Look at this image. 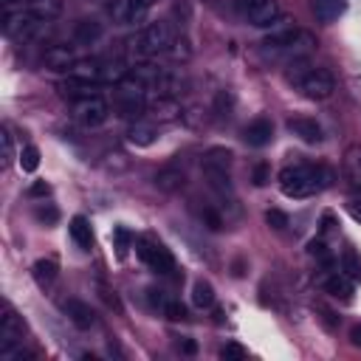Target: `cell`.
I'll return each instance as SVG.
<instances>
[{"mask_svg":"<svg viewBox=\"0 0 361 361\" xmlns=\"http://www.w3.org/2000/svg\"><path fill=\"white\" fill-rule=\"evenodd\" d=\"M288 127H290V133L299 135L305 144H319V141H322V127H319L313 118L296 116V118H288Z\"/></svg>","mask_w":361,"mask_h":361,"instance_id":"e0dca14e","label":"cell"},{"mask_svg":"<svg viewBox=\"0 0 361 361\" xmlns=\"http://www.w3.org/2000/svg\"><path fill=\"white\" fill-rule=\"evenodd\" d=\"M172 42H175V37H172V28L166 23H149L138 37V51L141 54H161V51H169Z\"/></svg>","mask_w":361,"mask_h":361,"instance_id":"ba28073f","label":"cell"},{"mask_svg":"<svg viewBox=\"0 0 361 361\" xmlns=\"http://www.w3.org/2000/svg\"><path fill=\"white\" fill-rule=\"evenodd\" d=\"M296 85H299L302 96H305V99H313V102H324V99H330L333 90H336V79H333V73L324 71V68H310V71H305V73L296 79Z\"/></svg>","mask_w":361,"mask_h":361,"instance_id":"277c9868","label":"cell"},{"mask_svg":"<svg viewBox=\"0 0 361 361\" xmlns=\"http://www.w3.org/2000/svg\"><path fill=\"white\" fill-rule=\"evenodd\" d=\"M104 37V25L96 17H85L73 25V42L76 45H96Z\"/></svg>","mask_w":361,"mask_h":361,"instance_id":"4fadbf2b","label":"cell"},{"mask_svg":"<svg viewBox=\"0 0 361 361\" xmlns=\"http://www.w3.org/2000/svg\"><path fill=\"white\" fill-rule=\"evenodd\" d=\"M68 231H71L73 243H76L82 251H90V248H93V228H90V223H87L82 214H76V217L71 220Z\"/></svg>","mask_w":361,"mask_h":361,"instance_id":"ffe728a7","label":"cell"},{"mask_svg":"<svg viewBox=\"0 0 361 361\" xmlns=\"http://www.w3.org/2000/svg\"><path fill=\"white\" fill-rule=\"evenodd\" d=\"M135 251H138V257L155 271V274H172L175 271V259H172V254H169V248L164 245V243H155V240H138L135 243Z\"/></svg>","mask_w":361,"mask_h":361,"instance_id":"8992f818","label":"cell"},{"mask_svg":"<svg viewBox=\"0 0 361 361\" xmlns=\"http://www.w3.org/2000/svg\"><path fill=\"white\" fill-rule=\"evenodd\" d=\"M254 183L257 186H265L268 183V164H257L254 166Z\"/></svg>","mask_w":361,"mask_h":361,"instance_id":"d6a6232c","label":"cell"},{"mask_svg":"<svg viewBox=\"0 0 361 361\" xmlns=\"http://www.w3.org/2000/svg\"><path fill=\"white\" fill-rule=\"evenodd\" d=\"M307 254H310V257H316V259H322V262H330V251H327V245H324L322 240H310Z\"/></svg>","mask_w":361,"mask_h":361,"instance_id":"f546056e","label":"cell"},{"mask_svg":"<svg viewBox=\"0 0 361 361\" xmlns=\"http://www.w3.org/2000/svg\"><path fill=\"white\" fill-rule=\"evenodd\" d=\"M62 307H65L68 319H71L79 330H87V327L96 324V313H93V307H90L87 302H82V299H68Z\"/></svg>","mask_w":361,"mask_h":361,"instance_id":"5bb4252c","label":"cell"},{"mask_svg":"<svg viewBox=\"0 0 361 361\" xmlns=\"http://www.w3.org/2000/svg\"><path fill=\"white\" fill-rule=\"evenodd\" d=\"M42 25H45V20H42L37 11H31L28 6H23V8H8V11H6V20H3L6 34L14 37V39H31Z\"/></svg>","mask_w":361,"mask_h":361,"instance_id":"3957f363","label":"cell"},{"mask_svg":"<svg viewBox=\"0 0 361 361\" xmlns=\"http://www.w3.org/2000/svg\"><path fill=\"white\" fill-rule=\"evenodd\" d=\"M31 274H34V282H37L39 288H51V285H54V279H56V274H59V265H56V259L42 257V259H37V262H34Z\"/></svg>","mask_w":361,"mask_h":361,"instance_id":"44dd1931","label":"cell"},{"mask_svg":"<svg viewBox=\"0 0 361 361\" xmlns=\"http://www.w3.org/2000/svg\"><path fill=\"white\" fill-rule=\"evenodd\" d=\"M31 195H48V186L45 183H34L31 186Z\"/></svg>","mask_w":361,"mask_h":361,"instance_id":"74e56055","label":"cell"},{"mask_svg":"<svg viewBox=\"0 0 361 361\" xmlns=\"http://www.w3.org/2000/svg\"><path fill=\"white\" fill-rule=\"evenodd\" d=\"M180 350L192 355V353H195V341H180Z\"/></svg>","mask_w":361,"mask_h":361,"instance_id":"f35d334b","label":"cell"},{"mask_svg":"<svg viewBox=\"0 0 361 361\" xmlns=\"http://www.w3.org/2000/svg\"><path fill=\"white\" fill-rule=\"evenodd\" d=\"M34 214H37V220H42V223H48V226H51V223H56V217H59V212H56L51 203L37 206V212H34Z\"/></svg>","mask_w":361,"mask_h":361,"instance_id":"4dcf8cb0","label":"cell"},{"mask_svg":"<svg viewBox=\"0 0 361 361\" xmlns=\"http://www.w3.org/2000/svg\"><path fill=\"white\" fill-rule=\"evenodd\" d=\"M183 183H186V172H183L178 164H166V166H161V169L155 172V186H158L161 192H166V195L183 189Z\"/></svg>","mask_w":361,"mask_h":361,"instance_id":"7c38bea8","label":"cell"},{"mask_svg":"<svg viewBox=\"0 0 361 361\" xmlns=\"http://www.w3.org/2000/svg\"><path fill=\"white\" fill-rule=\"evenodd\" d=\"M164 313H166V319H172V322H183V319H186V307H183L180 302H175V299H166Z\"/></svg>","mask_w":361,"mask_h":361,"instance_id":"4316f807","label":"cell"},{"mask_svg":"<svg viewBox=\"0 0 361 361\" xmlns=\"http://www.w3.org/2000/svg\"><path fill=\"white\" fill-rule=\"evenodd\" d=\"M113 102H116L118 116H124V118H138V116H144V110H147L144 82H138L135 76H124V79L118 82V87H116Z\"/></svg>","mask_w":361,"mask_h":361,"instance_id":"7a4b0ae2","label":"cell"},{"mask_svg":"<svg viewBox=\"0 0 361 361\" xmlns=\"http://www.w3.org/2000/svg\"><path fill=\"white\" fill-rule=\"evenodd\" d=\"M330 169L316 166V164H293L279 172V189L288 197H310L330 186Z\"/></svg>","mask_w":361,"mask_h":361,"instance_id":"6da1fadb","label":"cell"},{"mask_svg":"<svg viewBox=\"0 0 361 361\" xmlns=\"http://www.w3.org/2000/svg\"><path fill=\"white\" fill-rule=\"evenodd\" d=\"M310 8H313V14H316V20L333 23V20L344 11V0H310Z\"/></svg>","mask_w":361,"mask_h":361,"instance_id":"7402d4cb","label":"cell"},{"mask_svg":"<svg viewBox=\"0 0 361 361\" xmlns=\"http://www.w3.org/2000/svg\"><path fill=\"white\" fill-rule=\"evenodd\" d=\"M20 166H23L25 172H34V169L39 166V149H37L34 144H25V147H23V152H20Z\"/></svg>","mask_w":361,"mask_h":361,"instance_id":"484cf974","label":"cell"},{"mask_svg":"<svg viewBox=\"0 0 361 361\" xmlns=\"http://www.w3.org/2000/svg\"><path fill=\"white\" fill-rule=\"evenodd\" d=\"M42 59H45V68H51V71H71V65L76 62L71 45H48Z\"/></svg>","mask_w":361,"mask_h":361,"instance_id":"9a60e30c","label":"cell"},{"mask_svg":"<svg viewBox=\"0 0 361 361\" xmlns=\"http://www.w3.org/2000/svg\"><path fill=\"white\" fill-rule=\"evenodd\" d=\"M350 341H353V347H361V324L350 327Z\"/></svg>","mask_w":361,"mask_h":361,"instance_id":"d590c367","label":"cell"},{"mask_svg":"<svg viewBox=\"0 0 361 361\" xmlns=\"http://www.w3.org/2000/svg\"><path fill=\"white\" fill-rule=\"evenodd\" d=\"M271 138H274V124H271L265 116L254 118V121L245 127V141H248L251 147H265V144H271Z\"/></svg>","mask_w":361,"mask_h":361,"instance_id":"ac0fdd59","label":"cell"},{"mask_svg":"<svg viewBox=\"0 0 361 361\" xmlns=\"http://www.w3.org/2000/svg\"><path fill=\"white\" fill-rule=\"evenodd\" d=\"M6 6H14V3H20V6H34L37 0H3Z\"/></svg>","mask_w":361,"mask_h":361,"instance_id":"ab89813d","label":"cell"},{"mask_svg":"<svg viewBox=\"0 0 361 361\" xmlns=\"http://www.w3.org/2000/svg\"><path fill=\"white\" fill-rule=\"evenodd\" d=\"M192 302L197 305V307H212L214 305V288L209 285V282H195V288H192Z\"/></svg>","mask_w":361,"mask_h":361,"instance_id":"cb8c5ba5","label":"cell"},{"mask_svg":"<svg viewBox=\"0 0 361 361\" xmlns=\"http://www.w3.org/2000/svg\"><path fill=\"white\" fill-rule=\"evenodd\" d=\"M341 172H344V183L350 192H361V147L353 144L344 149L341 158Z\"/></svg>","mask_w":361,"mask_h":361,"instance_id":"30bf717a","label":"cell"},{"mask_svg":"<svg viewBox=\"0 0 361 361\" xmlns=\"http://www.w3.org/2000/svg\"><path fill=\"white\" fill-rule=\"evenodd\" d=\"M322 288H324L327 293L338 296V299H350V293H353V279H350L344 271H327V274L322 276Z\"/></svg>","mask_w":361,"mask_h":361,"instance_id":"2e32d148","label":"cell"},{"mask_svg":"<svg viewBox=\"0 0 361 361\" xmlns=\"http://www.w3.org/2000/svg\"><path fill=\"white\" fill-rule=\"evenodd\" d=\"M127 138H130V144H135V147H149V144L155 141V130L147 127V124H133L130 133H127Z\"/></svg>","mask_w":361,"mask_h":361,"instance_id":"603a6c76","label":"cell"},{"mask_svg":"<svg viewBox=\"0 0 361 361\" xmlns=\"http://www.w3.org/2000/svg\"><path fill=\"white\" fill-rule=\"evenodd\" d=\"M20 341H23V319L11 307H6L0 316V350L14 347Z\"/></svg>","mask_w":361,"mask_h":361,"instance_id":"8fae6325","label":"cell"},{"mask_svg":"<svg viewBox=\"0 0 361 361\" xmlns=\"http://www.w3.org/2000/svg\"><path fill=\"white\" fill-rule=\"evenodd\" d=\"M234 8L257 28H268L279 20V3L276 0H237Z\"/></svg>","mask_w":361,"mask_h":361,"instance_id":"5b68a950","label":"cell"},{"mask_svg":"<svg viewBox=\"0 0 361 361\" xmlns=\"http://www.w3.org/2000/svg\"><path fill=\"white\" fill-rule=\"evenodd\" d=\"M265 223H268L271 228H279V231H282V228L288 226V214L279 212V209H268V212H265Z\"/></svg>","mask_w":361,"mask_h":361,"instance_id":"83f0119b","label":"cell"},{"mask_svg":"<svg viewBox=\"0 0 361 361\" xmlns=\"http://www.w3.org/2000/svg\"><path fill=\"white\" fill-rule=\"evenodd\" d=\"M203 217H206V223H209V228H214V231H217V228L223 226V220H220V214H214L212 209H206V212H203Z\"/></svg>","mask_w":361,"mask_h":361,"instance_id":"836d02e7","label":"cell"},{"mask_svg":"<svg viewBox=\"0 0 361 361\" xmlns=\"http://www.w3.org/2000/svg\"><path fill=\"white\" fill-rule=\"evenodd\" d=\"M350 214L355 220H361V200H350Z\"/></svg>","mask_w":361,"mask_h":361,"instance_id":"8d00e7d4","label":"cell"},{"mask_svg":"<svg viewBox=\"0 0 361 361\" xmlns=\"http://www.w3.org/2000/svg\"><path fill=\"white\" fill-rule=\"evenodd\" d=\"M155 0H116L110 6V14L116 23H124V25H135V23H144L149 8H152Z\"/></svg>","mask_w":361,"mask_h":361,"instance_id":"9c48e42d","label":"cell"},{"mask_svg":"<svg viewBox=\"0 0 361 361\" xmlns=\"http://www.w3.org/2000/svg\"><path fill=\"white\" fill-rule=\"evenodd\" d=\"M0 147H3V164H11L14 158V144H11V133L3 127L0 130Z\"/></svg>","mask_w":361,"mask_h":361,"instance_id":"f1b7e54d","label":"cell"},{"mask_svg":"<svg viewBox=\"0 0 361 361\" xmlns=\"http://www.w3.org/2000/svg\"><path fill=\"white\" fill-rule=\"evenodd\" d=\"M341 271H344L353 282L361 279V259H358L355 251H344V257H341Z\"/></svg>","mask_w":361,"mask_h":361,"instance_id":"d4e9b609","label":"cell"},{"mask_svg":"<svg viewBox=\"0 0 361 361\" xmlns=\"http://www.w3.org/2000/svg\"><path fill=\"white\" fill-rule=\"evenodd\" d=\"M231 166V152L226 147H212L203 155V172H228Z\"/></svg>","mask_w":361,"mask_h":361,"instance_id":"d6986e66","label":"cell"},{"mask_svg":"<svg viewBox=\"0 0 361 361\" xmlns=\"http://www.w3.org/2000/svg\"><path fill=\"white\" fill-rule=\"evenodd\" d=\"M73 116H76V121L82 127H99V124L107 121L110 107H107V102L102 96L93 93V96H85V99L73 102Z\"/></svg>","mask_w":361,"mask_h":361,"instance_id":"52a82bcc","label":"cell"},{"mask_svg":"<svg viewBox=\"0 0 361 361\" xmlns=\"http://www.w3.org/2000/svg\"><path fill=\"white\" fill-rule=\"evenodd\" d=\"M116 243H118V254L127 251V231L124 228H116Z\"/></svg>","mask_w":361,"mask_h":361,"instance_id":"e575fe53","label":"cell"},{"mask_svg":"<svg viewBox=\"0 0 361 361\" xmlns=\"http://www.w3.org/2000/svg\"><path fill=\"white\" fill-rule=\"evenodd\" d=\"M220 355H223V358H245V355H248V350H245V347H240L237 341H228V344L220 350Z\"/></svg>","mask_w":361,"mask_h":361,"instance_id":"1f68e13d","label":"cell"}]
</instances>
